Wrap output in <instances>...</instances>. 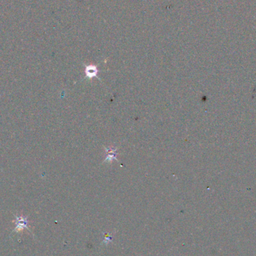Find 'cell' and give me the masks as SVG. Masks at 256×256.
Returning a JSON list of instances; mask_svg holds the SVG:
<instances>
[{
	"label": "cell",
	"mask_w": 256,
	"mask_h": 256,
	"mask_svg": "<svg viewBox=\"0 0 256 256\" xmlns=\"http://www.w3.org/2000/svg\"><path fill=\"white\" fill-rule=\"evenodd\" d=\"M116 150H114V151H113L112 149H110L108 151H107V153H108V155H107V158H106V161L107 160H110V161H111L112 160H116Z\"/></svg>",
	"instance_id": "3"
},
{
	"label": "cell",
	"mask_w": 256,
	"mask_h": 256,
	"mask_svg": "<svg viewBox=\"0 0 256 256\" xmlns=\"http://www.w3.org/2000/svg\"><path fill=\"white\" fill-rule=\"evenodd\" d=\"M86 76L89 79H92L98 76V70L96 66L95 65H89V66L86 67Z\"/></svg>",
	"instance_id": "2"
},
{
	"label": "cell",
	"mask_w": 256,
	"mask_h": 256,
	"mask_svg": "<svg viewBox=\"0 0 256 256\" xmlns=\"http://www.w3.org/2000/svg\"><path fill=\"white\" fill-rule=\"evenodd\" d=\"M14 216L15 228L14 229L13 232L18 233L23 229H28L30 231L29 228L28 227V216H17V215H15Z\"/></svg>",
	"instance_id": "1"
}]
</instances>
